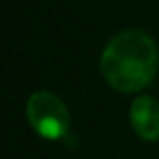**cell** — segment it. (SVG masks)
<instances>
[{"label":"cell","mask_w":159,"mask_h":159,"mask_svg":"<svg viewBox=\"0 0 159 159\" xmlns=\"http://www.w3.org/2000/svg\"><path fill=\"white\" fill-rule=\"evenodd\" d=\"M99 69L114 90L124 94L140 92L159 69V49L153 38L142 30L120 32L103 49Z\"/></svg>","instance_id":"obj_1"},{"label":"cell","mask_w":159,"mask_h":159,"mask_svg":"<svg viewBox=\"0 0 159 159\" xmlns=\"http://www.w3.org/2000/svg\"><path fill=\"white\" fill-rule=\"evenodd\" d=\"M26 118L32 129L49 140L64 139L69 131L71 116L66 103L52 92L39 90L26 101Z\"/></svg>","instance_id":"obj_2"},{"label":"cell","mask_w":159,"mask_h":159,"mask_svg":"<svg viewBox=\"0 0 159 159\" xmlns=\"http://www.w3.org/2000/svg\"><path fill=\"white\" fill-rule=\"evenodd\" d=\"M133 131L144 140H159V101L150 96L137 98L129 107Z\"/></svg>","instance_id":"obj_3"}]
</instances>
